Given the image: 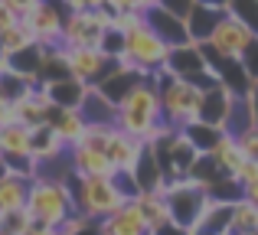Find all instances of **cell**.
I'll use <instances>...</instances> for the list:
<instances>
[{"mask_svg":"<svg viewBox=\"0 0 258 235\" xmlns=\"http://www.w3.org/2000/svg\"><path fill=\"white\" fill-rule=\"evenodd\" d=\"M69 62H72V75L88 89H98L118 69V62L111 56H105V49H69Z\"/></svg>","mask_w":258,"mask_h":235,"instance_id":"cell-11","label":"cell"},{"mask_svg":"<svg viewBox=\"0 0 258 235\" xmlns=\"http://www.w3.org/2000/svg\"><path fill=\"white\" fill-rule=\"evenodd\" d=\"M157 92H160V108H164V124H170L173 131H183L189 121H200L203 111L200 89H193L189 82H180V79H170Z\"/></svg>","mask_w":258,"mask_h":235,"instance_id":"cell-4","label":"cell"},{"mask_svg":"<svg viewBox=\"0 0 258 235\" xmlns=\"http://www.w3.org/2000/svg\"><path fill=\"white\" fill-rule=\"evenodd\" d=\"M26 212H30L36 222L49 225V229L59 232V225L72 216V196L66 190V183L59 180H46V177H36L30 183V199H26Z\"/></svg>","mask_w":258,"mask_h":235,"instance_id":"cell-3","label":"cell"},{"mask_svg":"<svg viewBox=\"0 0 258 235\" xmlns=\"http://www.w3.org/2000/svg\"><path fill=\"white\" fill-rule=\"evenodd\" d=\"M4 4L10 7L13 13H20V17H26V13H30L33 7H39V4H43V0H4Z\"/></svg>","mask_w":258,"mask_h":235,"instance_id":"cell-44","label":"cell"},{"mask_svg":"<svg viewBox=\"0 0 258 235\" xmlns=\"http://www.w3.org/2000/svg\"><path fill=\"white\" fill-rule=\"evenodd\" d=\"M46 124L59 134V140H62L69 150H76V147L82 144V137H85V131H88V121L79 115V111H62V108H56V105L49 108Z\"/></svg>","mask_w":258,"mask_h":235,"instance_id":"cell-18","label":"cell"},{"mask_svg":"<svg viewBox=\"0 0 258 235\" xmlns=\"http://www.w3.org/2000/svg\"><path fill=\"white\" fill-rule=\"evenodd\" d=\"M255 39L252 30H245V26L239 23L235 17H226L219 26H216L213 39H209V46H213L219 56H229V59H242V52L248 49V43Z\"/></svg>","mask_w":258,"mask_h":235,"instance_id":"cell-12","label":"cell"},{"mask_svg":"<svg viewBox=\"0 0 258 235\" xmlns=\"http://www.w3.org/2000/svg\"><path fill=\"white\" fill-rule=\"evenodd\" d=\"M245 199L252 206H258V183H252V186H245Z\"/></svg>","mask_w":258,"mask_h":235,"instance_id":"cell-48","label":"cell"},{"mask_svg":"<svg viewBox=\"0 0 258 235\" xmlns=\"http://www.w3.org/2000/svg\"><path fill=\"white\" fill-rule=\"evenodd\" d=\"M248 115H252V127H258V82L252 85V92H248Z\"/></svg>","mask_w":258,"mask_h":235,"instance_id":"cell-46","label":"cell"},{"mask_svg":"<svg viewBox=\"0 0 258 235\" xmlns=\"http://www.w3.org/2000/svg\"><path fill=\"white\" fill-rule=\"evenodd\" d=\"M66 20H69V10L59 0H43L39 7H33L26 17H20V23L30 30V36L36 39L39 46H62V30Z\"/></svg>","mask_w":258,"mask_h":235,"instance_id":"cell-7","label":"cell"},{"mask_svg":"<svg viewBox=\"0 0 258 235\" xmlns=\"http://www.w3.org/2000/svg\"><path fill=\"white\" fill-rule=\"evenodd\" d=\"M62 79H76L72 75V62H69V49L66 46H49L43 69H39V85H52V82H62Z\"/></svg>","mask_w":258,"mask_h":235,"instance_id":"cell-28","label":"cell"},{"mask_svg":"<svg viewBox=\"0 0 258 235\" xmlns=\"http://www.w3.org/2000/svg\"><path fill=\"white\" fill-rule=\"evenodd\" d=\"M33 43H36V39L30 36V30H26L23 23H17V26L0 33V52H4V59L13 56V52H20V49H26V46H33Z\"/></svg>","mask_w":258,"mask_h":235,"instance_id":"cell-34","label":"cell"},{"mask_svg":"<svg viewBox=\"0 0 258 235\" xmlns=\"http://www.w3.org/2000/svg\"><path fill=\"white\" fill-rule=\"evenodd\" d=\"M141 82H147V75L144 72H138V69H124V65H118V69L111 72V75L105 79V82L98 85V95L105 98V102H111L114 108H121V105L127 102V95H131L134 89H138Z\"/></svg>","mask_w":258,"mask_h":235,"instance_id":"cell-14","label":"cell"},{"mask_svg":"<svg viewBox=\"0 0 258 235\" xmlns=\"http://www.w3.org/2000/svg\"><path fill=\"white\" fill-rule=\"evenodd\" d=\"M30 153H33V160L39 164V170H43V167L69 157V147L59 140V134L52 131L49 124H43V127H36V131H30Z\"/></svg>","mask_w":258,"mask_h":235,"instance_id":"cell-16","label":"cell"},{"mask_svg":"<svg viewBox=\"0 0 258 235\" xmlns=\"http://www.w3.org/2000/svg\"><path fill=\"white\" fill-rule=\"evenodd\" d=\"M167 69L173 72V79H180V82H189L193 89H200V92H209V89H216V75L209 72V65H206V59H203V49L196 43H186V46H176V49L167 52Z\"/></svg>","mask_w":258,"mask_h":235,"instance_id":"cell-8","label":"cell"},{"mask_svg":"<svg viewBox=\"0 0 258 235\" xmlns=\"http://www.w3.org/2000/svg\"><path fill=\"white\" fill-rule=\"evenodd\" d=\"M239 147L245 153V160H255L258 164V127H248L245 134H239Z\"/></svg>","mask_w":258,"mask_h":235,"instance_id":"cell-40","label":"cell"},{"mask_svg":"<svg viewBox=\"0 0 258 235\" xmlns=\"http://www.w3.org/2000/svg\"><path fill=\"white\" fill-rule=\"evenodd\" d=\"M101 49H105V56H111L114 62H118V59H124V49H127V36L121 30H108L105 33V43H101Z\"/></svg>","mask_w":258,"mask_h":235,"instance_id":"cell-39","label":"cell"},{"mask_svg":"<svg viewBox=\"0 0 258 235\" xmlns=\"http://www.w3.org/2000/svg\"><path fill=\"white\" fill-rule=\"evenodd\" d=\"M49 108H52V102H49V95H46L39 85L23 98V102L13 105V111H17V121H20L23 127H30V131H36V127L46 124V118H49Z\"/></svg>","mask_w":258,"mask_h":235,"instance_id":"cell-22","label":"cell"},{"mask_svg":"<svg viewBox=\"0 0 258 235\" xmlns=\"http://www.w3.org/2000/svg\"><path fill=\"white\" fill-rule=\"evenodd\" d=\"M114 17L108 10H92V13H69L62 30V46L66 49H101L105 33L111 30Z\"/></svg>","mask_w":258,"mask_h":235,"instance_id":"cell-6","label":"cell"},{"mask_svg":"<svg viewBox=\"0 0 258 235\" xmlns=\"http://www.w3.org/2000/svg\"><path fill=\"white\" fill-rule=\"evenodd\" d=\"M39 89L49 95V102L62 111H82L85 98H88V85H82L79 79H62V82H52V85H39Z\"/></svg>","mask_w":258,"mask_h":235,"instance_id":"cell-20","label":"cell"},{"mask_svg":"<svg viewBox=\"0 0 258 235\" xmlns=\"http://www.w3.org/2000/svg\"><path fill=\"white\" fill-rule=\"evenodd\" d=\"M167 43L164 39H157V33L151 30V26H138V30L127 33V49H124V59L134 65L138 72H144L147 79H151V72H157L160 65L167 62Z\"/></svg>","mask_w":258,"mask_h":235,"instance_id":"cell-9","label":"cell"},{"mask_svg":"<svg viewBox=\"0 0 258 235\" xmlns=\"http://www.w3.org/2000/svg\"><path fill=\"white\" fill-rule=\"evenodd\" d=\"M213 160L229 173V177H235V170L245 164V153H242V147H239V137L226 134V137H222V144L213 150Z\"/></svg>","mask_w":258,"mask_h":235,"instance_id":"cell-32","label":"cell"},{"mask_svg":"<svg viewBox=\"0 0 258 235\" xmlns=\"http://www.w3.org/2000/svg\"><path fill=\"white\" fill-rule=\"evenodd\" d=\"M151 235H193V229H183V225H176V222H164V225H157Z\"/></svg>","mask_w":258,"mask_h":235,"instance_id":"cell-45","label":"cell"},{"mask_svg":"<svg viewBox=\"0 0 258 235\" xmlns=\"http://www.w3.org/2000/svg\"><path fill=\"white\" fill-rule=\"evenodd\" d=\"M144 17H147V26L157 33V39L167 43V49H176V46L193 43V39H189V30H186V20L167 13L164 7H154V10H147Z\"/></svg>","mask_w":258,"mask_h":235,"instance_id":"cell-13","label":"cell"},{"mask_svg":"<svg viewBox=\"0 0 258 235\" xmlns=\"http://www.w3.org/2000/svg\"><path fill=\"white\" fill-rule=\"evenodd\" d=\"M118 131L131 134V137L144 140V144H157L170 124H164V108H160V92L157 85L147 79L127 95V102L118 108Z\"/></svg>","mask_w":258,"mask_h":235,"instance_id":"cell-1","label":"cell"},{"mask_svg":"<svg viewBox=\"0 0 258 235\" xmlns=\"http://www.w3.org/2000/svg\"><path fill=\"white\" fill-rule=\"evenodd\" d=\"M229 17H235L245 30H252L258 36V0H232Z\"/></svg>","mask_w":258,"mask_h":235,"instance_id":"cell-37","label":"cell"},{"mask_svg":"<svg viewBox=\"0 0 258 235\" xmlns=\"http://www.w3.org/2000/svg\"><path fill=\"white\" fill-rule=\"evenodd\" d=\"M232 92H226L222 85H216V89L203 92V111H200V121H206V124L213 127H222L226 131L229 127V118H232Z\"/></svg>","mask_w":258,"mask_h":235,"instance_id":"cell-19","label":"cell"},{"mask_svg":"<svg viewBox=\"0 0 258 235\" xmlns=\"http://www.w3.org/2000/svg\"><path fill=\"white\" fill-rule=\"evenodd\" d=\"M69 164H72V173H79V177H105V180L118 177L108 153H95V150H85V147L69 150Z\"/></svg>","mask_w":258,"mask_h":235,"instance_id":"cell-21","label":"cell"},{"mask_svg":"<svg viewBox=\"0 0 258 235\" xmlns=\"http://www.w3.org/2000/svg\"><path fill=\"white\" fill-rule=\"evenodd\" d=\"M157 7H164L167 13H173V17H180V20H186L189 13H193V7H196V0H160Z\"/></svg>","mask_w":258,"mask_h":235,"instance_id":"cell-42","label":"cell"},{"mask_svg":"<svg viewBox=\"0 0 258 235\" xmlns=\"http://www.w3.org/2000/svg\"><path fill=\"white\" fill-rule=\"evenodd\" d=\"M180 134L193 144V150L200 153V157H213V150L222 144V137H226L222 127H213V124H206V121H189Z\"/></svg>","mask_w":258,"mask_h":235,"instance_id":"cell-25","label":"cell"},{"mask_svg":"<svg viewBox=\"0 0 258 235\" xmlns=\"http://www.w3.org/2000/svg\"><path fill=\"white\" fill-rule=\"evenodd\" d=\"M141 153H144V140H138V137H131V134H124V131L114 127L111 144H108V160L114 164V170L118 173H134Z\"/></svg>","mask_w":258,"mask_h":235,"instance_id":"cell-17","label":"cell"},{"mask_svg":"<svg viewBox=\"0 0 258 235\" xmlns=\"http://www.w3.org/2000/svg\"><path fill=\"white\" fill-rule=\"evenodd\" d=\"M164 193H167L170 222L183 225V229H196V222L203 219V212H206V206H209L206 190L193 186L189 180H167Z\"/></svg>","mask_w":258,"mask_h":235,"instance_id":"cell-5","label":"cell"},{"mask_svg":"<svg viewBox=\"0 0 258 235\" xmlns=\"http://www.w3.org/2000/svg\"><path fill=\"white\" fill-rule=\"evenodd\" d=\"M88 124H105V127H114L118 124V108H114L111 102H105V98L98 95V92H88V98H85V105H82V111H79Z\"/></svg>","mask_w":258,"mask_h":235,"instance_id":"cell-29","label":"cell"},{"mask_svg":"<svg viewBox=\"0 0 258 235\" xmlns=\"http://www.w3.org/2000/svg\"><path fill=\"white\" fill-rule=\"evenodd\" d=\"M186 180L193 186H200V190H213L216 183H222V180H229V173L222 170L219 164H216L213 157H196V164H193V170L186 173Z\"/></svg>","mask_w":258,"mask_h":235,"instance_id":"cell-30","label":"cell"},{"mask_svg":"<svg viewBox=\"0 0 258 235\" xmlns=\"http://www.w3.org/2000/svg\"><path fill=\"white\" fill-rule=\"evenodd\" d=\"M134 203H138L141 216L147 219L151 232L157 229V225L170 222V209H167V193H141V196L134 199Z\"/></svg>","mask_w":258,"mask_h":235,"instance_id":"cell-31","label":"cell"},{"mask_svg":"<svg viewBox=\"0 0 258 235\" xmlns=\"http://www.w3.org/2000/svg\"><path fill=\"white\" fill-rule=\"evenodd\" d=\"M26 199H30V180L17 177V173H7L0 180V216L26 209Z\"/></svg>","mask_w":258,"mask_h":235,"instance_id":"cell-27","label":"cell"},{"mask_svg":"<svg viewBox=\"0 0 258 235\" xmlns=\"http://www.w3.org/2000/svg\"><path fill=\"white\" fill-rule=\"evenodd\" d=\"M242 65H245L248 79H252V82H258V36L248 43V49L242 52Z\"/></svg>","mask_w":258,"mask_h":235,"instance_id":"cell-41","label":"cell"},{"mask_svg":"<svg viewBox=\"0 0 258 235\" xmlns=\"http://www.w3.org/2000/svg\"><path fill=\"white\" fill-rule=\"evenodd\" d=\"M59 4H62V0H59Z\"/></svg>","mask_w":258,"mask_h":235,"instance_id":"cell-50","label":"cell"},{"mask_svg":"<svg viewBox=\"0 0 258 235\" xmlns=\"http://www.w3.org/2000/svg\"><path fill=\"white\" fill-rule=\"evenodd\" d=\"M131 180H134V186H138V193H164L167 177H164V167H160V160H157L154 144H144V153H141Z\"/></svg>","mask_w":258,"mask_h":235,"instance_id":"cell-15","label":"cell"},{"mask_svg":"<svg viewBox=\"0 0 258 235\" xmlns=\"http://www.w3.org/2000/svg\"><path fill=\"white\" fill-rule=\"evenodd\" d=\"M101 229H105V235H151V225H147V219L141 216L138 203H127L124 209H118L111 219H105L101 222Z\"/></svg>","mask_w":258,"mask_h":235,"instance_id":"cell-23","label":"cell"},{"mask_svg":"<svg viewBox=\"0 0 258 235\" xmlns=\"http://www.w3.org/2000/svg\"><path fill=\"white\" fill-rule=\"evenodd\" d=\"M200 49H203V59H206L209 72L216 75V82H219L226 92H232V98H248V92H252L255 82L248 79V72H245V65H242V59L219 56V52H216L209 43H203Z\"/></svg>","mask_w":258,"mask_h":235,"instance_id":"cell-10","label":"cell"},{"mask_svg":"<svg viewBox=\"0 0 258 235\" xmlns=\"http://www.w3.org/2000/svg\"><path fill=\"white\" fill-rule=\"evenodd\" d=\"M43 59H46V46L33 43V46H26V49H20V52H13V56H7L4 65H7L10 72H17L20 79H26V82L39 85V69H43Z\"/></svg>","mask_w":258,"mask_h":235,"instance_id":"cell-24","label":"cell"},{"mask_svg":"<svg viewBox=\"0 0 258 235\" xmlns=\"http://www.w3.org/2000/svg\"><path fill=\"white\" fill-rule=\"evenodd\" d=\"M226 17H229V13H216V10H206V7H200V4H196V7H193V13L186 17L189 39H193L196 46L209 43V39H213V33H216V26H219Z\"/></svg>","mask_w":258,"mask_h":235,"instance_id":"cell-26","label":"cell"},{"mask_svg":"<svg viewBox=\"0 0 258 235\" xmlns=\"http://www.w3.org/2000/svg\"><path fill=\"white\" fill-rule=\"evenodd\" d=\"M235 183L245 190V186H252V183H258V164L255 160H245V164L235 170Z\"/></svg>","mask_w":258,"mask_h":235,"instance_id":"cell-43","label":"cell"},{"mask_svg":"<svg viewBox=\"0 0 258 235\" xmlns=\"http://www.w3.org/2000/svg\"><path fill=\"white\" fill-rule=\"evenodd\" d=\"M66 190L72 196V209L79 216L92 219V222H105V219H111L118 209H124L131 203L124 196V190L118 186V180H105V177H79V173H69L66 177Z\"/></svg>","mask_w":258,"mask_h":235,"instance_id":"cell-2","label":"cell"},{"mask_svg":"<svg viewBox=\"0 0 258 235\" xmlns=\"http://www.w3.org/2000/svg\"><path fill=\"white\" fill-rule=\"evenodd\" d=\"M33 216L26 209L20 212H4L0 216V235H26V229H30Z\"/></svg>","mask_w":258,"mask_h":235,"instance_id":"cell-38","label":"cell"},{"mask_svg":"<svg viewBox=\"0 0 258 235\" xmlns=\"http://www.w3.org/2000/svg\"><path fill=\"white\" fill-rule=\"evenodd\" d=\"M111 134L114 127H105V124H88L85 137L79 147H85V150H95V153H108V144H111Z\"/></svg>","mask_w":258,"mask_h":235,"instance_id":"cell-36","label":"cell"},{"mask_svg":"<svg viewBox=\"0 0 258 235\" xmlns=\"http://www.w3.org/2000/svg\"><path fill=\"white\" fill-rule=\"evenodd\" d=\"M213 203H222V206H235L239 199H245V190H242L239 183H235V177H229V180H222V183H216L213 190L206 193Z\"/></svg>","mask_w":258,"mask_h":235,"instance_id":"cell-35","label":"cell"},{"mask_svg":"<svg viewBox=\"0 0 258 235\" xmlns=\"http://www.w3.org/2000/svg\"><path fill=\"white\" fill-rule=\"evenodd\" d=\"M242 235H258V232H242Z\"/></svg>","mask_w":258,"mask_h":235,"instance_id":"cell-49","label":"cell"},{"mask_svg":"<svg viewBox=\"0 0 258 235\" xmlns=\"http://www.w3.org/2000/svg\"><path fill=\"white\" fill-rule=\"evenodd\" d=\"M200 7H206V10H216V13H229V7H232V0H196Z\"/></svg>","mask_w":258,"mask_h":235,"instance_id":"cell-47","label":"cell"},{"mask_svg":"<svg viewBox=\"0 0 258 235\" xmlns=\"http://www.w3.org/2000/svg\"><path fill=\"white\" fill-rule=\"evenodd\" d=\"M242 232H258V206H252L248 199H239L232 206V235Z\"/></svg>","mask_w":258,"mask_h":235,"instance_id":"cell-33","label":"cell"}]
</instances>
